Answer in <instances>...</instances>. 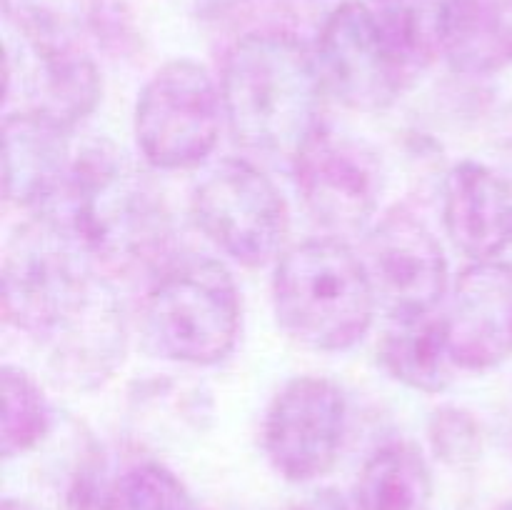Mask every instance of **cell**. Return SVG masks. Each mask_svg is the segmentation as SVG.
I'll return each instance as SVG.
<instances>
[{"instance_id": "24", "label": "cell", "mask_w": 512, "mask_h": 510, "mask_svg": "<svg viewBox=\"0 0 512 510\" xmlns=\"http://www.w3.org/2000/svg\"><path fill=\"white\" fill-rule=\"evenodd\" d=\"M290 510H353V505H348V500L338 493V490H318V493L308 495L305 500L295 503Z\"/></svg>"}, {"instance_id": "3", "label": "cell", "mask_w": 512, "mask_h": 510, "mask_svg": "<svg viewBox=\"0 0 512 510\" xmlns=\"http://www.w3.org/2000/svg\"><path fill=\"white\" fill-rule=\"evenodd\" d=\"M225 120L253 153L295 163L323 128L318 60L288 33H248L230 45L220 75Z\"/></svg>"}, {"instance_id": "13", "label": "cell", "mask_w": 512, "mask_h": 510, "mask_svg": "<svg viewBox=\"0 0 512 510\" xmlns=\"http://www.w3.org/2000/svg\"><path fill=\"white\" fill-rule=\"evenodd\" d=\"M443 323L455 368L493 370L510 360L512 263H470L455 280Z\"/></svg>"}, {"instance_id": "11", "label": "cell", "mask_w": 512, "mask_h": 510, "mask_svg": "<svg viewBox=\"0 0 512 510\" xmlns=\"http://www.w3.org/2000/svg\"><path fill=\"white\" fill-rule=\"evenodd\" d=\"M315 60L325 90L350 110L380 113L405 88L373 10L360 0H345L325 18Z\"/></svg>"}, {"instance_id": "23", "label": "cell", "mask_w": 512, "mask_h": 510, "mask_svg": "<svg viewBox=\"0 0 512 510\" xmlns=\"http://www.w3.org/2000/svg\"><path fill=\"white\" fill-rule=\"evenodd\" d=\"M103 5L105 0H5V18L83 30L85 25L100 23Z\"/></svg>"}, {"instance_id": "26", "label": "cell", "mask_w": 512, "mask_h": 510, "mask_svg": "<svg viewBox=\"0 0 512 510\" xmlns=\"http://www.w3.org/2000/svg\"><path fill=\"white\" fill-rule=\"evenodd\" d=\"M3 510H38L33 503L28 500H20V498H5L3 500Z\"/></svg>"}, {"instance_id": "22", "label": "cell", "mask_w": 512, "mask_h": 510, "mask_svg": "<svg viewBox=\"0 0 512 510\" xmlns=\"http://www.w3.org/2000/svg\"><path fill=\"white\" fill-rule=\"evenodd\" d=\"M428 443L450 468H470L483 455V428L470 410L443 405L428 420Z\"/></svg>"}, {"instance_id": "21", "label": "cell", "mask_w": 512, "mask_h": 510, "mask_svg": "<svg viewBox=\"0 0 512 510\" xmlns=\"http://www.w3.org/2000/svg\"><path fill=\"white\" fill-rule=\"evenodd\" d=\"M105 510H193V498L173 470L138 463L113 480Z\"/></svg>"}, {"instance_id": "16", "label": "cell", "mask_w": 512, "mask_h": 510, "mask_svg": "<svg viewBox=\"0 0 512 510\" xmlns=\"http://www.w3.org/2000/svg\"><path fill=\"white\" fill-rule=\"evenodd\" d=\"M443 58L455 73L493 75L512 65V0H443Z\"/></svg>"}, {"instance_id": "1", "label": "cell", "mask_w": 512, "mask_h": 510, "mask_svg": "<svg viewBox=\"0 0 512 510\" xmlns=\"http://www.w3.org/2000/svg\"><path fill=\"white\" fill-rule=\"evenodd\" d=\"M3 315L43 350L50 373L68 388H98L125 358L118 290L73 235L43 218L8 243Z\"/></svg>"}, {"instance_id": "17", "label": "cell", "mask_w": 512, "mask_h": 510, "mask_svg": "<svg viewBox=\"0 0 512 510\" xmlns=\"http://www.w3.org/2000/svg\"><path fill=\"white\" fill-rule=\"evenodd\" d=\"M378 363L390 378L418 393H443L455 373L443 318L435 313L393 318L378 340Z\"/></svg>"}, {"instance_id": "15", "label": "cell", "mask_w": 512, "mask_h": 510, "mask_svg": "<svg viewBox=\"0 0 512 510\" xmlns=\"http://www.w3.org/2000/svg\"><path fill=\"white\" fill-rule=\"evenodd\" d=\"M443 220L460 253L473 263L495 260L512 245V185L488 165L463 160L445 178Z\"/></svg>"}, {"instance_id": "18", "label": "cell", "mask_w": 512, "mask_h": 510, "mask_svg": "<svg viewBox=\"0 0 512 510\" xmlns=\"http://www.w3.org/2000/svg\"><path fill=\"white\" fill-rule=\"evenodd\" d=\"M433 473L415 445L388 443L360 468L353 510H430Z\"/></svg>"}, {"instance_id": "4", "label": "cell", "mask_w": 512, "mask_h": 510, "mask_svg": "<svg viewBox=\"0 0 512 510\" xmlns=\"http://www.w3.org/2000/svg\"><path fill=\"white\" fill-rule=\"evenodd\" d=\"M273 305L280 328L305 348L340 353L365 338L378 295L365 260L340 238L293 245L278 258Z\"/></svg>"}, {"instance_id": "10", "label": "cell", "mask_w": 512, "mask_h": 510, "mask_svg": "<svg viewBox=\"0 0 512 510\" xmlns=\"http://www.w3.org/2000/svg\"><path fill=\"white\" fill-rule=\"evenodd\" d=\"M375 295L390 318L435 313L448 293V260L433 230L405 205L390 208L365 243Z\"/></svg>"}, {"instance_id": "19", "label": "cell", "mask_w": 512, "mask_h": 510, "mask_svg": "<svg viewBox=\"0 0 512 510\" xmlns=\"http://www.w3.org/2000/svg\"><path fill=\"white\" fill-rule=\"evenodd\" d=\"M370 10L405 85L443 55V0H373Z\"/></svg>"}, {"instance_id": "8", "label": "cell", "mask_w": 512, "mask_h": 510, "mask_svg": "<svg viewBox=\"0 0 512 510\" xmlns=\"http://www.w3.org/2000/svg\"><path fill=\"white\" fill-rule=\"evenodd\" d=\"M348 405L333 380L295 378L275 395L263 425V450L290 483H310L330 473L343 450Z\"/></svg>"}, {"instance_id": "6", "label": "cell", "mask_w": 512, "mask_h": 510, "mask_svg": "<svg viewBox=\"0 0 512 510\" xmlns=\"http://www.w3.org/2000/svg\"><path fill=\"white\" fill-rule=\"evenodd\" d=\"M223 115V93L208 68L190 58L170 60L135 105L140 153L160 170L198 168L218 145Z\"/></svg>"}, {"instance_id": "2", "label": "cell", "mask_w": 512, "mask_h": 510, "mask_svg": "<svg viewBox=\"0 0 512 510\" xmlns=\"http://www.w3.org/2000/svg\"><path fill=\"white\" fill-rule=\"evenodd\" d=\"M73 235L100 268L138 273L163 268L173 250V220L158 190L110 140H90L45 213Z\"/></svg>"}, {"instance_id": "28", "label": "cell", "mask_w": 512, "mask_h": 510, "mask_svg": "<svg viewBox=\"0 0 512 510\" xmlns=\"http://www.w3.org/2000/svg\"><path fill=\"white\" fill-rule=\"evenodd\" d=\"M313 3H328V0H313ZM340 3H345V0H340Z\"/></svg>"}, {"instance_id": "27", "label": "cell", "mask_w": 512, "mask_h": 510, "mask_svg": "<svg viewBox=\"0 0 512 510\" xmlns=\"http://www.w3.org/2000/svg\"><path fill=\"white\" fill-rule=\"evenodd\" d=\"M498 510H512V500H508V503H503V505H500Z\"/></svg>"}, {"instance_id": "14", "label": "cell", "mask_w": 512, "mask_h": 510, "mask_svg": "<svg viewBox=\"0 0 512 510\" xmlns=\"http://www.w3.org/2000/svg\"><path fill=\"white\" fill-rule=\"evenodd\" d=\"M75 153L70 128L38 110H15L3 123V193L15 208L45 213L58 198Z\"/></svg>"}, {"instance_id": "25", "label": "cell", "mask_w": 512, "mask_h": 510, "mask_svg": "<svg viewBox=\"0 0 512 510\" xmlns=\"http://www.w3.org/2000/svg\"><path fill=\"white\" fill-rule=\"evenodd\" d=\"M240 3H243V0H198V8L200 13L218 15V13H225V10L235 8V5Z\"/></svg>"}, {"instance_id": "12", "label": "cell", "mask_w": 512, "mask_h": 510, "mask_svg": "<svg viewBox=\"0 0 512 510\" xmlns=\"http://www.w3.org/2000/svg\"><path fill=\"white\" fill-rule=\"evenodd\" d=\"M20 43L18 75H23L30 105L55 123L73 130L98 105L103 83L95 60L68 25L8 20Z\"/></svg>"}, {"instance_id": "9", "label": "cell", "mask_w": 512, "mask_h": 510, "mask_svg": "<svg viewBox=\"0 0 512 510\" xmlns=\"http://www.w3.org/2000/svg\"><path fill=\"white\" fill-rule=\"evenodd\" d=\"M295 180L315 223L350 235L370 223L383 193L380 160L368 143L320 128L295 158Z\"/></svg>"}, {"instance_id": "5", "label": "cell", "mask_w": 512, "mask_h": 510, "mask_svg": "<svg viewBox=\"0 0 512 510\" xmlns=\"http://www.w3.org/2000/svg\"><path fill=\"white\" fill-rule=\"evenodd\" d=\"M143 333L160 358L215 365L240 335V295L218 260H188L163 270L143 303Z\"/></svg>"}, {"instance_id": "7", "label": "cell", "mask_w": 512, "mask_h": 510, "mask_svg": "<svg viewBox=\"0 0 512 510\" xmlns=\"http://www.w3.org/2000/svg\"><path fill=\"white\" fill-rule=\"evenodd\" d=\"M200 233L248 268L278 258L288 235V205L273 180L245 158H223L205 170L190 195Z\"/></svg>"}, {"instance_id": "20", "label": "cell", "mask_w": 512, "mask_h": 510, "mask_svg": "<svg viewBox=\"0 0 512 510\" xmlns=\"http://www.w3.org/2000/svg\"><path fill=\"white\" fill-rule=\"evenodd\" d=\"M3 418H0V453L3 460L20 458L38 448L53 430V410L43 388L23 368L5 363L0 373Z\"/></svg>"}]
</instances>
